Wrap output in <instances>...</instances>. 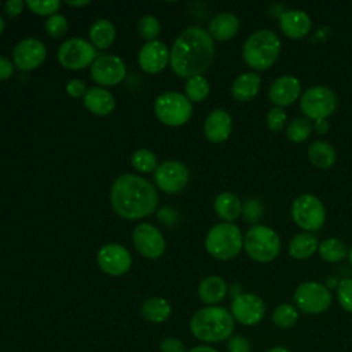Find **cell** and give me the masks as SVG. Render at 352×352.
Wrapping results in <instances>:
<instances>
[{
  "label": "cell",
  "mask_w": 352,
  "mask_h": 352,
  "mask_svg": "<svg viewBox=\"0 0 352 352\" xmlns=\"http://www.w3.org/2000/svg\"><path fill=\"white\" fill-rule=\"evenodd\" d=\"M243 246L242 232L234 223H219L213 226L205 236L208 253L217 260L234 258Z\"/></svg>",
  "instance_id": "cell-5"
},
{
  "label": "cell",
  "mask_w": 352,
  "mask_h": 352,
  "mask_svg": "<svg viewBox=\"0 0 352 352\" xmlns=\"http://www.w3.org/2000/svg\"><path fill=\"white\" fill-rule=\"evenodd\" d=\"M47 48L37 38H25L19 41L12 51V63L18 70L30 72L37 69L45 59Z\"/></svg>",
  "instance_id": "cell-17"
},
{
  "label": "cell",
  "mask_w": 352,
  "mask_h": 352,
  "mask_svg": "<svg viewBox=\"0 0 352 352\" xmlns=\"http://www.w3.org/2000/svg\"><path fill=\"white\" fill-rule=\"evenodd\" d=\"M216 214L226 223H232L242 213V202L234 192L224 191L214 198L213 204Z\"/></svg>",
  "instance_id": "cell-26"
},
{
  "label": "cell",
  "mask_w": 352,
  "mask_h": 352,
  "mask_svg": "<svg viewBox=\"0 0 352 352\" xmlns=\"http://www.w3.org/2000/svg\"><path fill=\"white\" fill-rule=\"evenodd\" d=\"M348 260H349V264L352 267V246L348 249Z\"/></svg>",
  "instance_id": "cell-51"
},
{
  "label": "cell",
  "mask_w": 352,
  "mask_h": 352,
  "mask_svg": "<svg viewBox=\"0 0 352 352\" xmlns=\"http://www.w3.org/2000/svg\"><path fill=\"white\" fill-rule=\"evenodd\" d=\"M331 301L333 297L327 286L316 280L302 282L293 293V302L296 308L308 315L324 312L330 308Z\"/></svg>",
  "instance_id": "cell-9"
},
{
  "label": "cell",
  "mask_w": 352,
  "mask_h": 352,
  "mask_svg": "<svg viewBox=\"0 0 352 352\" xmlns=\"http://www.w3.org/2000/svg\"><path fill=\"white\" fill-rule=\"evenodd\" d=\"M170 60V51L164 41H147L139 51L138 62L143 72L155 74L162 72Z\"/></svg>",
  "instance_id": "cell-18"
},
{
  "label": "cell",
  "mask_w": 352,
  "mask_h": 352,
  "mask_svg": "<svg viewBox=\"0 0 352 352\" xmlns=\"http://www.w3.org/2000/svg\"><path fill=\"white\" fill-rule=\"evenodd\" d=\"M214 58V43L210 34L198 26L184 29L170 48V67L179 77L202 76Z\"/></svg>",
  "instance_id": "cell-1"
},
{
  "label": "cell",
  "mask_w": 352,
  "mask_h": 352,
  "mask_svg": "<svg viewBox=\"0 0 352 352\" xmlns=\"http://www.w3.org/2000/svg\"><path fill=\"white\" fill-rule=\"evenodd\" d=\"M301 94V84L297 77L285 74L272 81L268 89V99L276 107L293 104Z\"/></svg>",
  "instance_id": "cell-19"
},
{
  "label": "cell",
  "mask_w": 352,
  "mask_h": 352,
  "mask_svg": "<svg viewBox=\"0 0 352 352\" xmlns=\"http://www.w3.org/2000/svg\"><path fill=\"white\" fill-rule=\"evenodd\" d=\"M45 32L52 38H59L67 32V19L62 14H54L45 21Z\"/></svg>",
  "instance_id": "cell-38"
},
{
  "label": "cell",
  "mask_w": 352,
  "mask_h": 352,
  "mask_svg": "<svg viewBox=\"0 0 352 352\" xmlns=\"http://www.w3.org/2000/svg\"><path fill=\"white\" fill-rule=\"evenodd\" d=\"M188 352H219V351L210 345H197V346L191 348Z\"/></svg>",
  "instance_id": "cell-47"
},
{
  "label": "cell",
  "mask_w": 352,
  "mask_h": 352,
  "mask_svg": "<svg viewBox=\"0 0 352 352\" xmlns=\"http://www.w3.org/2000/svg\"><path fill=\"white\" fill-rule=\"evenodd\" d=\"M286 111L282 107H271L265 116V124L268 126V129H271L272 132H279L285 128L286 125Z\"/></svg>",
  "instance_id": "cell-39"
},
{
  "label": "cell",
  "mask_w": 352,
  "mask_h": 352,
  "mask_svg": "<svg viewBox=\"0 0 352 352\" xmlns=\"http://www.w3.org/2000/svg\"><path fill=\"white\" fill-rule=\"evenodd\" d=\"M116 26L109 19H98L89 29L91 44L99 50L110 48L116 40Z\"/></svg>",
  "instance_id": "cell-29"
},
{
  "label": "cell",
  "mask_w": 352,
  "mask_h": 352,
  "mask_svg": "<svg viewBox=\"0 0 352 352\" xmlns=\"http://www.w3.org/2000/svg\"><path fill=\"white\" fill-rule=\"evenodd\" d=\"M23 6H25V3L22 0H8L4 4V11L8 16L14 18V16H18L23 11Z\"/></svg>",
  "instance_id": "cell-44"
},
{
  "label": "cell",
  "mask_w": 352,
  "mask_h": 352,
  "mask_svg": "<svg viewBox=\"0 0 352 352\" xmlns=\"http://www.w3.org/2000/svg\"><path fill=\"white\" fill-rule=\"evenodd\" d=\"M232 129L231 116L223 110L216 109L210 111L204 122V133L212 143H221L228 139Z\"/></svg>",
  "instance_id": "cell-20"
},
{
  "label": "cell",
  "mask_w": 352,
  "mask_h": 352,
  "mask_svg": "<svg viewBox=\"0 0 352 352\" xmlns=\"http://www.w3.org/2000/svg\"><path fill=\"white\" fill-rule=\"evenodd\" d=\"M241 28V21L236 15L231 12L217 14L209 22V34L217 41H226L236 36Z\"/></svg>",
  "instance_id": "cell-23"
},
{
  "label": "cell",
  "mask_w": 352,
  "mask_h": 352,
  "mask_svg": "<svg viewBox=\"0 0 352 352\" xmlns=\"http://www.w3.org/2000/svg\"><path fill=\"white\" fill-rule=\"evenodd\" d=\"M99 268L111 276L124 275L132 264L131 253L118 243H107L98 252Z\"/></svg>",
  "instance_id": "cell-16"
},
{
  "label": "cell",
  "mask_w": 352,
  "mask_h": 352,
  "mask_svg": "<svg viewBox=\"0 0 352 352\" xmlns=\"http://www.w3.org/2000/svg\"><path fill=\"white\" fill-rule=\"evenodd\" d=\"M319 248L318 236L312 232H300L292 238L287 246L289 254L296 260H305L316 253Z\"/></svg>",
  "instance_id": "cell-27"
},
{
  "label": "cell",
  "mask_w": 352,
  "mask_h": 352,
  "mask_svg": "<svg viewBox=\"0 0 352 352\" xmlns=\"http://www.w3.org/2000/svg\"><path fill=\"white\" fill-rule=\"evenodd\" d=\"M337 300L344 311L352 314V278H344L338 282Z\"/></svg>",
  "instance_id": "cell-37"
},
{
  "label": "cell",
  "mask_w": 352,
  "mask_h": 352,
  "mask_svg": "<svg viewBox=\"0 0 352 352\" xmlns=\"http://www.w3.org/2000/svg\"><path fill=\"white\" fill-rule=\"evenodd\" d=\"M190 180L188 168L179 161H165L154 170V182L157 187L166 194L182 191Z\"/></svg>",
  "instance_id": "cell-12"
},
{
  "label": "cell",
  "mask_w": 352,
  "mask_h": 352,
  "mask_svg": "<svg viewBox=\"0 0 352 352\" xmlns=\"http://www.w3.org/2000/svg\"><path fill=\"white\" fill-rule=\"evenodd\" d=\"M243 248L252 260L270 263L275 260L280 252V239L271 227L254 224L243 236Z\"/></svg>",
  "instance_id": "cell-6"
},
{
  "label": "cell",
  "mask_w": 352,
  "mask_h": 352,
  "mask_svg": "<svg viewBox=\"0 0 352 352\" xmlns=\"http://www.w3.org/2000/svg\"><path fill=\"white\" fill-rule=\"evenodd\" d=\"M132 166L140 173H150L157 169L158 160L157 155L148 148H139L131 157Z\"/></svg>",
  "instance_id": "cell-35"
},
{
  "label": "cell",
  "mask_w": 352,
  "mask_h": 352,
  "mask_svg": "<svg viewBox=\"0 0 352 352\" xmlns=\"http://www.w3.org/2000/svg\"><path fill=\"white\" fill-rule=\"evenodd\" d=\"M66 3L72 7H84L88 6L91 1L89 0H78V1H73V0H66Z\"/></svg>",
  "instance_id": "cell-48"
},
{
  "label": "cell",
  "mask_w": 352,
  "mask_h": 352,
  "mask_svg": "<svg viewBox=\"0 0 352 352\" xmlns=\"http://www.w3.org/2000/svg\"><path fill=\"white\" fill-rule=\"evenodd\" d=\"M84 106L95 116H107L114 110L116 100L111 92L100 87H92L87 89L82 98Z\"/></svg>",
  "instance_id": "cell-22"
},
{
  "label": "cell",
  "mask_w": 352,
  "mask_h": 352,
  "mask_svg": "<svg viewBox=\"0 0 352 352\" xmlns=\"http://www.w3.org/2000/svg\"><path fill=\"white\" fill-rule=\"evenodd\" d=\"M28 8L37 15H54L60 7L59 0H43V1H28Z\"/></svg>",
  "instance_id": "cell-40"
},
{
  "label": "cell",
  "mask_w": 352,
  "mask_h": 352,
  "mask_svg": "<svg viewBox=\"0 0 352 352\" xmlns=\"http://www.w3.org/2000/svg\"><path fill=\"white\" fill-rule=\"evenodd\" d=\"M314 129V125L309 118L307 117H297L293 118L286 126V136L293 143H302L305 142Z\"/></svg>",
  "instance_id": "cell-33"
},
{
  "label": "cell",
  "mask_w": 352,
  "mask_h": 352,
  "mask_svg": "<svg viewBox=\"0 0 352 352\" xmlns=\"http://www.w3.org/2000/svg\"><path fill=\"white\" fill-rule=\"evenodd\" d=\"M59 63L69 70H81L91 66L98 58L95 47L84 38H69L58 48Z\"/></svg>",
  "instance_id": "cell-11"
},
{
  "label": "cell",
  "mask_w": 352,
  "mask_h": 352,
  "mask_svg": "<svg viewBox=\"0 0 352 352\" xmlns=\"http://www.w3.org/2000/svg\"><path fill=\"white\" fill-rule=\"evenodd\" d=\"M126 76L124 60L117 55H98L91 65V78L103 87L120 84Z\"/></svg>",
  "instance_id": "cell-14"
},
{
  "label": "cell",
  "mask_w": 352,
  "mask_h": 352,
  "mask_svg": "<svg viewBox=\"0 0 352 352\" xmlns=\"http://www.w3.org/2000/svg\"><path fill=\"white\" fill-rule=\"evenodd\" d=\"M338 104L337 95L333 89L324 85H314L308 88L300 99V107L304 117L309 120H326L331 116Z\"/></svg>",
  "instance_id": "cell-10"
},
{
  "label": "cell",
  "mask_w": 352,
  "mask_h": 352,
  "mask_svg": "<svg viewBox=\"0 0 352 352\" xmlns=\"http://www.w3.org/2000/svg\"><path fill=\"white\" fill-rule=\"evenodd\" d=\"M319 256L327 263H338L348 257V248L338 238H326L319 243Z\"/></svg>",
  "instance_id": "cell-31"
},
{
  "label": "cell",
  "mask_w": 352,
  "mask_h": 352,
  "mask_svg": "<svg viewBox=\"0 0 352 352\" xmlns=\"http://www.w3.org/2000/svg\"><path fill=\"white\" fill-rule=\"evenodd\" d=\"M135 249L146 258H158L165 250V239L160 230L148 223H140L132 234Z\"/></svg>",
  "instance_id": "cell-15"
},
{
  "label": "cell",
  "mask_w": 352,
  "mask_h": 352,
  "mask_svg": "<svg viewBox=\"0 0 352 352\" xmlns=\"http://www.w3.org/2000/svg\"><path fill=\"white\" fill-rule=\"evenodd\" d=\"M14 70H15L14 63L6 56L0 55V81L8 80L14 74Z\"/></svg>",
  "instance_id": "cell-45"
},
{
  "label": "cell",
  "mask_w": 352,
  "mask_h": 352,
  "mask_svg": "<svg viewBox=\"0 0 352 352\" xmlns=\"http://www.w3.org/2000/svg\"><path fill=\"white\" fill-rule=\"evenodd\" d=\"M260 85L261 77L256 72H246L234 80L231 95L238 102H249L258 94Z\"/></svg>",
  "instance_id": "cell-24"
},
{
  "label": "cell",
  "mask_w": 352,
  "mask_h": 352,
  "mask_svg": "<svg viewBox=\"0 0 352 352\" xmlns=\"http://www.w3.org/2000/svg\"><path fill=\"white\" fill-rule=\"evenodd\" d=\"M4 29H6V22H4L3 16L0 15V34L4 32Z\"/></svg>",
  "instance_id": "cell-50"
},
{
  "label": "cell",
  "mask_w": 352,
  "mask_h": 352,
  "mask_svg": "<svg viewBox=\"0 0 352 352\" xmlns=\"http://www.w3.org/2000/svg\"><path fill=\"white\" fill-rule=\"evenodd\" d=\"M160 351L161 352H186V346L179 338L168 337L160 342Z\"/></svg>",
  "instance_id": "cell-42"
},
{
  "label": "cell",
  "mask_w": 352,
  "mask_h": 352,
  "mask_svg": "<svg viewBox=\"0 0 352 352\" xmlns=\"http://www.w3.org/2000/svg\"><path fill=\"white\" fill-rule=\"evenodd\" d=\"M292 219L301 230L316 231L322 228L326 220L324 205L314 194H301L292 204Z\"/></svg>",
  "instance_id": "cell-8"
},
{
  "label": "cell",
  "mask_w": 352,
  "mask_h": 352,
  "mask_svg": "<svg viewBox=\"0 0 352 352\" xmlns=\"http://www.w3.org/2000/svg\"><path fill=\"white\" fill-rule=\"evenodd\" d=\"M271 320L272 323L278 327V329H290L293 327L297 320H298V309L296 308L294 304H289V302H283L279 304L271 315Z\"/></svg>",
  "instance_id": "cell-32"
},
{
  "label": "cell",
  "mask_w": 352,
  "mask_h": 352,
  "mask_svg": "<svg viewBox=\"0 0 352 352\" xmlns=\"http://www.w3.org/2000/svg\"><path fill=\"white\" fill-rule=\"evenodd\" d=\"M267 352H290L287 348H285V346H280V345H278V346H272L271 349H268Z\"/></svg>",
  "instance_id": "cell-49"
},
{
  "label": "cell",
  "mask_w": 352,
  "mask_h": 352,
  "mask_svg": "<svg viewBox=\"0 0 352 352\" xmlns=\"http://www.w3.org/2000/svg\"><path fill=\"white\" fill-rule=\"evenodd\" d=\"M279 26L285 36L298 40L311 32L312 22L307 12L301 10H287L280 15Z\"/></svg>",
  "instance_id": "cell-21"
},
{
  "label": "cell",
  "mask_w": 352,
  "mask_h": 352,
  "mask_svg": "<svg viewBox=\"0 0 352 352\" xmlns=\"http://www.w3.org/2000/svg\"><path fill=\"white\" fill-rule=\"evenodd\" d=\"M66 92L69 96L72 98H84L85 92H87V88H85V84L84 81L78 80V78H73L70 81H67L66 84Z\"/></svg>",
  "instance_id": "cell-43"
},
{
  "label": "cell",
  "mask_w": 352,
  "mask_h": 352,
  "mask_svg": "<svg viewBox=\"0 0 352 352\" xmlns=\"http://www.w3.org/2000/svg\"><path fill=\"white\" fill-rule=\"evenodd\" d=\"M227 351L228 352H250L252 344L250 341L243 336H231L227 341Z\"/></svg>",
  "instance_id": "cell-41"
},
{
  "label": "cell",
  "mask_w": 352,
  "mask_h": 352,
  "mask_svg": "<svg viewBox=\"0 0 352 352\" xmlns=\"http://www.w3.org/2000/svg\"><path fill=\"white\" fill-rule=\"evenodd\" d=\"M234 320L243 326H254L264 319L265 304L261 297L253 293H239L231 302Z\"/></svg>",
  "instance_id": "cell-13"
},
{
  "label": "cell",
  "mask_w": 352,
  "mask_h": 352,
  "mask_svg": "<svg viewBox=\"0 0 352 352\" xmlns=\"http://www.w3.org/2000/svg\"><path fill=\"white\" fill-rule=\"evenodd\" d=\"M227 294V283L223 278L210 275L205 278L198 286V297L204 304L216 305L223 301Z\"/></svg>",
  "instance_id": "cell-25"
},
{
  "label": "cell",
  "mask_w": 352,
  "mask_h": 352,
  "mask_svg": "<svg viewBox=\"0 0 352 352\" xmlns=\"http://www.w3.org/2000/svg\"><path fill=\"white\" fill-rule=\"evenodd\" d=\"M140 311L146 320L153 323H162L170 316L172 307L168 300L161 297H153L143 302Z\"/></svg>",
  "instance_id": "cell-30"
},
{
  "label": "cell",
  "mask_w": 352,
  "mask_h": 352,
  "mask_svg": "<svg viewBox=\"0 0 352 352\" xmlns=\"http://www.w3.org/2000/svg\"><path fill=\"white\" fill-rule=\"evenodd\" d=\"M307 155L309 162L320 169H327L336 162V150L334 147L324 140H315L308 146Z\"/></svg>",
  "instance_id": "cell-28"
},
{
  "label": "cell",
  "mask_w": 352,
  "mask_h": 352,
  "mask_svg": "<svg viewBox=\"0 0 352 352\" xmlns=\"http://www.w3.org/2000/svg\"><path fill=\"white\" fill-rule=\"evenodd\" d=\"M235 320L228 309L219 305H208L197 311L190 320V330L195 338L204 342H220L232 336Z\"/></svg>",
  "instance_id": "cell-3"
},
{
  "label": "cell",
  "mask_w": 352,
  "mask_h": 352,
  "mask_svg": "<svg viewBox=\"0 0 352 352\" xmlns=\"http://www.w3.org/2000/svg\"><path fill=\"white\" fill-rule=\"evenodd\" d=\"M155 117L168 126H180L192 116V104L180 92H165L154 102Z\"/></svg>",
  "instance_id": "cell-7"
},
{
  "label": "cell",
  "mask_w": 352,
  "mask_h": 352,
  "mask_svg": "<svg viewBox=\"0 0 352 352\" xmlns=\"http://www.w3.org/2000/svg\"><path fill=\"white\" fill-rule=\"evenodd\" d=\"M209 82L204 76H194L191 78H187L184 85L186 98L190 102H202L209 95Z\"/></svg>",
  "instance_id": "cell-34"
},
{
  "label": "cell",
  "mask_w": 352,
  "mask_h": 352,
  "mask_svg": "<svg viewBox=\"0 0 352 352\" xmlns=\"http://www.w3.org/2000/svg\"><path fill=\"white\" fill-rule=\"evenodd\" d=\"M111 206L124 219H143L155 212L158 194L155 187L146 179L125 173L118 176L111 187Z\"/></svg>",
  "instance_id": "cell-2"
},
{
  "label": "cell",
  "mask_w": 352,
  "mask_h": 352,
  "mask_svg": "<svg viewBox=\"0 0 352 352\" xmlns=\"http://www.w3.org/2000/svg\"><path fill=\"white\" fill-rule=\"evenodd\" d=\"M280 38L271 29H258L253 32L242 47L243 60L253 70L270 69L280 55Z\"/></svg>",
  "instance_id": "cell-4"
},
{
  "label": "cell",
  "mask_w": 352,
  "mask_h": 352,
  "mask_svg": "<svg viewBox=\"0 0 352 352\" xmlns=\"http://www.w3.org/2000/svg\"><path fill=\"white\" fill-rule=\"evenodd\" d=\"M314 128L319 132V133H326L327 129H329V122L326 120H319V121H315V125Z\"/></svg>",
  "instance_id": "cell-46"
},
{
  "label": "cell",
  "mask_w": 352,
  "mask_h": 352,
  "mask_svg": "<svg viewBox=\"0 0 352 352\" xmlns=\"http://www.w3.org/2000/svg\"><path fill=\"white\" fill-rule=\"evenodd\" d=\"M161 25L158 19L153 15H144L138 22V33L146 41H154L155 37L160 34Z\"/></svg>",
  "instance_id": "cell-36"
}]
</instances>
